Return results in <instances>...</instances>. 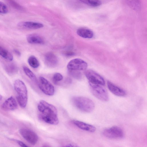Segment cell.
<instances>
[{"label":"cell","instance_id":"6da1fadb","mask_svg":"<svg viewBox=\"0 0 147 147\" xmlns=\"http://www.w3.org/2000/svg\"><path fill=\"white\" fill-rule=\"evenodd\" d=\"M37 109L38 117L40 120L51 125L59 123L57 111L54 105L42 100L38 103Z\"/></svg>","mask_w":147,"mask_h":147},{"label":"cell","instance_id":"7a4b0ae2","mask_svg":"<svg viewBox=\"0 0 147 147\" xmlns=\"http://www.w3.org/2000/svg\"><path fill=\"white\" fill-rule=\"evenodd\" d=\"M14 90L17 94V100L20 106L25 108L28 101V92L26 87L22 80H16L13 84Z\"/></svg>","mask_w":147,"mask_h":147},{"label":"cell","instance_id":"3957f363","mask_svg":"<svg viewBox=\"0 0 147 147\" xmlns=\"http://www.w3.org/2000/svg\"><path fill=\"white\" fill-rule=\"evenodd\" d=\"M74 106L81 111L86 113L92 111L94 108L93 102L90 99L83 96H75L71 99Z\"/></svg>","mask_w":147,"mask_h":147},{"label":"cell","instance_id":"277c9868","mask_svg":"<svg viewBox=\"0 0 147 147\" xmlns=\"http://www.w3.org/2000/svg\"><path fill=\"white\" fill-rule=\"evenodd\" d=\"M89 84L92 93L96 97L103 101L108 100L107 92L102 85L90 83H89Z\"/></svg>","mask_w":147,"mask_h":147},{"label":"cell","instance_id":"5b68a950","mask_svg":"<svg viewBox=\"0 0 147 147\" xmlns=\"http://www.w3.org/2000/svg\"><path fill=\"white\" fill-rule=\"evenodd\" d=\"M38 84L40 90L45 94L51 96L54 94L55 88L54 86L45 78L40 77Z\"/></svg>","mask_w":147,"mask_h":147},{"label":"cell","instance_id":"8992f818","mask_svg":"<svg viewBox=\"0 0 147 147\" xmlns=\"http://www.w3.org/2000/svg\"><path fill=\"white\" fill-rule=\"evenodd\" d=\"M87 63L80 59L76 58L71 60L67 64V68L69 71L86 70L87 67Z\"/></svg>","mask_w":147,"mask_h":147},{"label":"cell","instance_id":"52a82bcc","mask_svg":"<svg viewBox=\"0 0 147 147\" xmlns=\"http://www.w3.org/2000/svg\"><path fill=\"white\" fill-rule=\"evenodd\" d=\"M84 74L89 83L102 86L105 84L104 79L94 71L91 69L86 70Z\"/></svg>","mask_w":147,"mask_h":147},{"label":"cell","instance_id":"ba28073f","mask_svg":"<svg viewBox=\"0 0 147 147\" xmlns=\"http://www.w3.org/2000/svg\"><path fill=\"white\" fill-rule=\"evenodd\" d=\"M103 134L106 137L111 139H119L122 138L124 136L123 130L117 126L105 129L103 131Z\"/></svg>","mask_w":147,"mask_h":147},{"label":"cell","instance_id":"9c48e42d","mask_svg":"<svg viewBox=\"0 0 147 147\" xmlns=\"http://www.w3.org/2000/svg\"><path fill=\"white\" fill-rule=\"evenodd\" d=\"M22 136L28 142L32 145H35L38 140L36 134L33 131L26 128H22L19 130Z\"/></svg>","mask_w":147,"mask_h":147},{"label":"cell","instance_id":"30bf717a","mask_svg":"<svg viewBox=\"0 0 147 147\" xmlns=\"http://www.w3.org/2000/svg\"><path fill=\"white\" fill-rule=\"evenodd\" d=\"M18 104L15 98L11 96L6 99L2 104V109L7 111H12L16 109Z\"/></svg>","mask_w":147,"mask_h":147},{"label":"cell","instance_id":"8fae6325","mask_svg":"<svg viewBox=\"0 0 147 147\" xmlns=\"http://www.w3.org/2000/svg\"><path fill=\"white\" fill-rule=\"evenodd\" d=\"M45 62L46 65L50 67H54L57 66L58 60L57 56L52 52L47 53L45 57Z\"/></svg>","mask_w":147,"mask_h":147},{"label":"cell","instance_id":"7c38bea8","mask_svg":"<svg viewBox=\"0 0 147 147\" xmlns=\"http://www.w3.org/2000/svg\"><path fill=\"white\" fill-rule=\"evenodd\" d=\"M18 26L23 28L36 29L41 28L44 26L41 23L30 21L22 22L19 23Z\"/></svg>","mask_w":147,"mask_h":147},{"label":"cell","instance_id":"4fadbf2b","mask_svg":"<svg viewBox=\"0 0 147 147\" xmlns=\"http://www.w3.org/2000/svg\"><path fill=\"white\" fill-rule=\"evenodd\" d=\"M107 84L109 90L114 95L119 96H124L126 95L124 90L110 81H108Z\"/></svg>","mask_w":147,"mask_h":147},{"label":"cell","instance_id":"5bb4252c","mask_svg":"<svg viewBox=\"0 0 147 147\" xmlns=\"http://www.w3.org/2000/svg\"><path fill=\"white\" fill-rule=\"evenodd\" d=\"M74 124L79 128L82 130L91 132H94L96 128L92 125L78 120H74Z\"/></svg>","mask_w":147,"mask_h":147},{"label":"cell","instance_id":"9a60e30c","mask_svg":"<svg viewBox=\"0 0 147 147\" xmlns=\"http://www.w3.org/2000/svg\"><path fill=\"white\" fill-rule=\"evenodd\" d=\"M26 40L30 44H41L44 43V40L42 37L35 34L28 35Z\"/></svg>","mask_w":147,"mask_h":147},{"label":"cell","instance_id":"2e32d148","mask_svg":"<svg viewBox=\"0 0 147 147\" xmlns=\"http://www.w3.org/2000/svg\"><path fill=\"white\" fill-rule=\"evenodd\" d=\"M77 34L81 37L85 38H91L94 36L93 32L91 30L85 28H80L77 31Z\"/></svg>","mask_w":147,"mask_h":147},{"label":"cell","instance_id":"e0dca14e","mask_svg":"<svg viewBox=\"0 0 147 147\" xmlns=\"http://www.w3.org/2000/svg\"><path fill=\"white\" fill-rule=\"evenodd\" d=\"M0 55L9 61H11L13 59L12 54L5 49L1 46H0Z\"/></svg>","mask_w":147,"mask_h":147},{"label":"cell","instance_id":"ac0fdd59","mask_svg":"<svg viewBox=\"0 0 147 147\" xmlns=\"http://www.w3.org/2000/svg\"><path fill=\"white\" fill-rule=\"evenodd\" d=\"M23 71L26 75L33 82L38 84V82L35 75L28 67L24 66Z\"/></svg>","mask_w":147,"mask_h":147},{"label":"cell","instance_id":"d6986e66","mask_svg":"<svg viewBox=\"0 0 147 147\" xmlns=\"http://www.w3.org/2000/svg\"><path fill=\"white\" fill-rule=\"evenodd\" d=\"M28 62L29 65L34 68H38L40 65V63L38 61L33 55L30 56L29 57Z\"/></svg>","mask_w":147,"mask_h":147},{"label":"cell","instance_id":"ffe728a7","mask_svg":"<svg viewBox=\"0 0 147 147\" xmlns=\"http://www.w3.org/2000/svg\"><path fill=\"white\" fill-rule=\"evenodd\" d=\"M80 1L83 3L93 7L99 6L101 4V2L99 0H81Z\"/></svg>","mask_w":147,"mask_h":147},{"label":"cell","instance_id":"44dd1931","mask_svg":"<svg viewBox=\"0 0 147 147\" xmlns=\"http://www.w3.org/2000/svg\"><path fill=\"white\" fill-rule=\"evenodd\" d=\"M8 11V9L6 5L3 2L0 1V13L6 14Z\"/></svg>","mask_w":147,"mask_h":147},{"label":"cell","instance_id":"7402d4cb","mask_svg":"<svg viewBox=\"0 0 147 147\" xmlns=\"http://www.w3.org/2000/svg\"><path fill=\"white\" fill-rule=\"evenodd\" d=\"M63 79V76L62 75L59 73H55L53 77V81L56 83L61 81Z\"/></svg>","mask_w":147,"mask_h":147},{"label":"cell","instance_id":"603a6c76","mask_svg":"<svg viewBox=\"0 0 147 147\" xmlns=\"http://www.w3.org/2000/svg\"><path fill=\"white\" fill-rule=\"evenodd\" d=\"M71 75L77 78H80L82 76V74L80 72L78 71H69Z\"/></svg>","mask_w":147,"mask_h":147},{"label":"cell","instance_id":"cb8c5ba5","mask_svg":"<svg viewBox=\"0 0 147 147\" xmlns=\"http://www.w3.org/2000/svg\"><path fill=\"white\" fill-rule=\"evenodd\" d=\"M63 147H79L77 145L73 143H69L65 144Z\"/></svg>","mask_w":147,"mask_h":147},{"label":"cell","instance_id":"d4e9b609","mask_svg":"<svg viewBox=\"0 0 147 147\" xmlns=\"http://www.w3.org/2000/svg\"><path fill=\"white\" fill-rule=\"evenodd\" d=\"M17 142L21 147H29L24 143L20 140H17Z\"/></svg>","mask_w":147,"mask_h":147},{"label":"cell","instance_id":"484cf974","mask_svg":"<svg viewBox=\"0 0 147 147\" xmlns=\"http://www.w3.org/2000/svg\"><path fill=\"white\" fill-rule=\"evenodd\" d=\"M14 53L18 56H20L21 54L20 52L18 50L14 49Z\"/></svg>","mask_w":147,"mask_h":147},{"label":"cell","instance_id":"4316f807","mask_svg":"<svg viewBox=\"0 0 147 147\" xmlns=\"http://www.w3.org/2000/svg\"><path fill=\"white\" fill-rule=\"evenodd\" d=\"M65 55L66 56H72L74 55V53L73 52H67L66 53H65Z\"/></svg>","mask_w":147,"mask_h":147},{"label":"cell","instance_id":"83f0119b","mask_svg":"<svg viewBox=\"0 0 147 147\" xmlns=\"http://www.w3.org/2000/svg\"><path fill=\"white\" fill-rule=\"evenodd\" d=\"M2 98V96L1 95H0V100H1Z\"/></svg>","mask_w":147,"mask_h":147},{"label":"cell","instance_id":"f1b7e54d","mask_svg":"<svg viewBox=\"0 0 147 147\" xmlns=\"http://www.w3.org/2000/svg\"><path fill=\"white\" fill-rule=\"evenodd\" d=\"M42 147H51L49 146H47V145H45L44 146H43Z\"/></svg>","mask_w":147,"mask_h":147}]
</instances>
